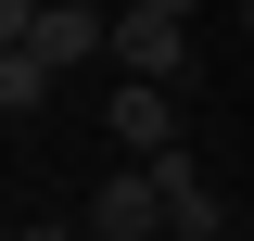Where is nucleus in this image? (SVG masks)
I'll list each match as a JSON object with an SVG mask.
<instances>
[{"mask_svg":"<svg viewBox=\"0 0 254 241\" xmlns=\"http://www.w3.org/2000/svg\"><path fill=\"white\" fill-rule=\"evenodd\" d=\"M203 165H190V140L178 152H127V178H102V229L115 241H153V229H203Z\"/></svg>","mask_w":254,"mask_h":241,"instance_id":"1","label":"nucleus"},{"mask_svg":"<svg viewBox=\"0 0 254 241\" xmlns=\"http://www.w3.org/2000/svg\"><path fill=\"white\" fill-rule=\"evenodd\" d=\"M115 76H190V13H153V0H115Z\"/></svg>","mask_w":254,"mask_h":241,"instance_id":"2","label":"nucleus"},{"mask_svg":"<svg viewBox=\"0 0 254 241\" xmlns=\"http://www.w3.org/2000/svg\"><path fill=\"white\" fill-rule=\"evenodd\" d=\"M26 51L51 63V76H76V63H115V13H89V0H51L26 26Z\"/></svg>","mask_w":254,"mask_h":241,"instance_id":"3","label":"nucleus"},{"mask_svg":"<svg viewBox=\"0 0 254 241\" xmlns=\"http://www.w3.org/2000/svg\"><path fill=\"white\" fill-rule=\"evenodd\" d=\"M102 127H115V152H178V89L165 76H115Z\"/></svg>","mask_w":254,"mask_h":241,"instance_id":"4","label":"nucleus"},{"mask_svg":"<svg viewBox=\"0 0 254 241\" xmlns=\"http://www.w3.org/2000/svg\"><path fill=\"white\" fill-rule=\"evenodd\" d=\"M38 102H51V63H38V51H26V38H13V51H0V115L26 127V115H38Z\"/></svg>","mask_w":254,"mask_h":241,"instance_id":"5","label":"nucleus"},{"mask_svg":"<svg viewBox=\"0 0 254 241\" xmlns=\"http://www.w3.org/2000/svg\"><path fill=\"white\" fill-rule=\"evenodd\" d=\"M38 13H51V0H0V38H26V26H38Z\"/></svg>","mask_w":254,"mask_h":241,"instance_id":"6","label":"nucleus"},{"mask_svg":"<svg viewBox=\"0 0 254 241\" xmlns=\"http://www.w3.org/2000/svg\"><path fill=\"white\" fill-rule=\"evenodd\" d=\"M153 13H203V0H153Z\"/></svg>","mask_w":254,"mask_h":241,"instance_id":"7","label":"nucleus"},{"mask_svg":"<svg viewBox=\"0 0 254 241\" xmlns=\"http://www.w3.org/2000/svg\"><path fill=\"white\" fill-rule=\"evenodd\" d=\"M229 13H242V38H254V0H229Z\"/></svg>","mask_w":254,"mask_h":241,"instance_id":"8","label":"nucleus"},{"mask_svg":"<svg viewBox=\"0 0 254 241\" xmlns=\"http://www.w3.org/2000/svg\"><path fill=\"white\" fill-rule=\"evenodd\" d=\"M13 241H51V229H13Z\"/></svg>","mask_w":254,"mask_h":241,"instance_id":"9","label":"nucleus"},{"mask_svg":"<svg viewBox=\"0 0 254 241\" xmlns=\"http://www.w3.org/2000/svg\"><path fill=\"white\" fill-rule=\"evenodd\" d=\"M89 13H115V0H89Z\"/></svg>","mask_w":254,"mask_h":241,"instance_id":"10","label":"nucleus"}]
</instances>
